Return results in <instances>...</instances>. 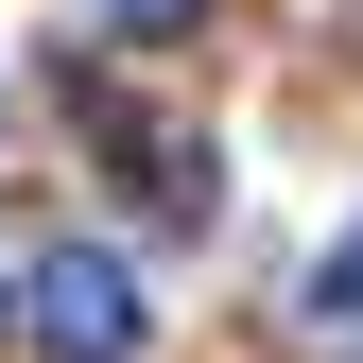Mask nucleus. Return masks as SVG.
<instances>
[{
	"label": "nucleus",
	"instance_id": "nucleus-2",
	"mask_svg": "<svg viewBox=\"0 0 363 363\" xmlns=\"http://www.w3.org/2000/svg\"><path fill=\"white\" fill-rule=\"evenodd\" d=\"M139 173H156V191H139V208H156V242H191V225L225 208V191H208V139H156Z\"/></svg>",
	"mask_w": 363,
	"mask_h": 363
},
{
	"label": "nucleus",
	"instance_id": "nucleus-1",
	"mask_svg": "<svg viewBox=\"0 0 363 363\" xmlns=\"http://www.w3.org/2000/svg\"><path fill=\"white\" fill-rule=\"evenodd\" d=\"M18 329L52 346V363H139L156 294H139V259H121V242H35V277H18Z\"/></svg>",
	"mask_w": 363,
	"mask_h": 363
},
{
	"label": "nucleus",
	"instance_id": "nucleus-3",
	"mask_svg": "<svg viewBox=\"0 0 363 363\" xmlns=\"http://www.w3.org/2000/svg\"><path fill=\"white\" fill-rule=\"evenodd\" d=\"M311 329H346V346H363V242H329V259H311Z\"/></svg>",
	"mask_w": 363,
	"mask_h": 363
},
{
	"label": "nucleus",
	"instance_id": "nucleus-4",
	"mask_svg": "<svg viewBox=\"0 0 363 363\" xmlns=\"http://www.w3.org/2000/svg\"><path fill=\"white\" fill-rule=\"evenodd\" d=\"M104 18H121V35H191L208 0H104Z\"/></svg>",
	"mask_w": 363,
	"mask_h": 363
}]
</instances>
